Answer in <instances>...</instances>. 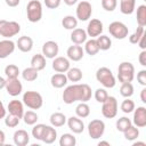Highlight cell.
<instances>
[{
    "label": "cell",
    "mask_w": 146,
    "mask_h": 146,
    "mask_svg": "<svg viewBox=\"0 0 146 146\" xmlns=\"http://www.w3.org/2000/svg\"><path fill=\"white\" fill-rule=\"evenodd\" d=\"M137 81L141 84V86H146V70H141L137 73Z\"/></svg>",
    "instance_id": "c3c4849f"
},
{
    "label": "cell",
    "mask_w": 146,
    "mask_h": 146,
    "mask_svg": "<svg viewBox=\"0 0 146 146\" xmlns=\"http://www.w3.org/2000/svg\"><path fill=\"white\" fill-rule=\"evenodd\" d=\"M22 76H23V79H24L25 81L32 82V81H35V80L38 79V76H39V71H38L36 68L30 66V67H26V68L23 70Z\"/></svg>",
    "instance_id": "f546056e"
},
{
    "label": "cell",
    "mask_w": 146,
    "mask_h": 146,
    "mask_svg": "<svg viewBox=\"0 0 146 146\" xmlns=\"http://www.w3.org/2000/svg\"><path fill=\"white\" fill-rule=\"evenodd\" d=\"M116 6H117V0H102V7L106 11L115 10Z\"/></svg>",
    "instance_id": "bcb514c9"
},
{
    "label": "cell",
    "mask_w": 146,
    "mask_h": 146,
    "mask_svg": "<svg viewBox=\"0 0 146 146\" xmlns=\"http://www.w3.org/2000/svg\"><path fill=\"white\" fill-rule=\"evenodd\" d=\"M70 130L73 133H81L84 130V123L79 116H71L66 120Z\"/></svg>",
    "instance_id": "ac0fdd59"
},
{
    "label": "cell",
    "mask_w": 146,
    "mask_h": 146,
    "mask_svg": "<svg viewBox=\"0 0 146 146\" xmlns=\"http://www.w3.org/2000/svg\"><path fill=\"white\" fill-rule=\"evenodd\" d=\"M137 23L138 26H145L146 25V6L140 5L137 8Z\"/></svg>",
    "instance_id": "8d00e7d4"
},
{
    "label": "cell",
    "mask_w": 146,
    "mask_h": 146,
    "mask_svg": "<svg viewBox=\"0 0 146 146\" xmlns=\"http://www.w3.org/2000/svg\"><path fill=\"white\" fill-rule=\"evenodd\" d=\"M91 14H92V7L89 1L83 0L78 3L76 9H75L76 19H79L81 22H86L91 17Z\"/></svg>",
    "instance_id": "30bf717a"
},
{
    "label": "cell",
    "mask_w": 146,
    "mask_h": 146,
    "mask_svg": "<svg viewBox=\"0 0 146 146\" xmlns=\"http://www.w3.org/2000/svg\"><path fill=\"white\" fill-rule=\"evenodd\" d=\"M19 1L21 0H5L6 5L9 7H17L19 5Z\"/></svg>",
    "instance_id": "f907efd6"
},
{
    "label": "cell",
    "mask_w": 146,
    "mask_h": 146,
    "mask_svg": "<svg viewBox=\"0 0 146 146\" xmlns=\"http://www.w3.org/2000/svg\"><path fill=\"white\" fill-rule=\"evenodd\" d=\"M92 96L91 88L86 83H74L67 86L63 91V100L65 104L70 105L75 102H84L90 100Z\"/></svg>",
    "instance_id": "6da1fadb"
},
{
    "label": "cell",
    "mask_w": 146,
    "mask_h": 146,
    "mask_svg": "<svg viewBox=\"0 0 146 146\" xmlns=\"http://www.w3.org/2000/svg\"><path fill=\"white\" fill-rule=\"evenodd\" d=\"M137 46H139L143 50H145L146 49V46H145V33L141 35V38L139 39V41L137 42Z\"/></svg>",
    "instance_id": "816d5d0a"
},
{
    "label": "cell",
    "mask_w": 146,
    "mask_h": 146,
    "mask_svg": "<svg viewBox=\"0 0 146 146\" xmlns=\"http://www.w3.org/2000/svg\"><path fill=\"white\" fill-rule=\"evenodd\" d=\"M108 32L113 38L119 39V40H123L128 36L129 29L127 27V25L124 23L119 22V21H114L108 25Z\"/></svg>",
    "instance_id": "ba28073f"
},
{
    "label": "cell",
    "mask_w": 146,
    "mask_h": 146,
    "mask_svg": "<svg viewBox=\"0 0 146 146\" xmlns=\"http://www.w3.org/2000/svg\"><path fill=\"white\" fill-rule=\"evenodd\" d=\"M137 145H141V146H146V144L144 141H136L133 143V146H137Z\"/></svg>",
    "instance_id": "91938a15"
},
{
    "label": "cell",
    "mask_w": 146,
    "mask_h": 146,
    "mask_svg": "<svg viewBox=\"0 0 146 146\" xmlns=\"http://www.w3.org/2000/svg\"><path fill=\"white\" fill-rule=\"evenodd\" d=\"M58 51H59V47H58V43L56 41L49 40L42 44V55L46 58L54 59L58 55Z\"/></svg>",
    "instance_id": "7c38bea8"
},
{
    "label": "cell",
    "mask_w": 146,
    "mask_h": 146,
    "mask_svg": "<svg viewBox=\"0 0 146 146\" xmlns=\"http://www.w3.org/2000/svg\"><path fill=\"white\" fill-rule=\"evenodd\" d=\"M62 25L64 29L66 30H74L75 27H78V19L76 17L72 16V15H67V16H64L63 19H62Z\"/></svg>",
    "instance_id": "1f68e13d"
},
{
    "label": "cell",
    "mask_w": 146,
    "mask_h": 146,
    "mask_svg": "<svg viewBox=\"0 0 146 146\" xmlns=\"http://www.w3.org/2000/svg\"><path fill=\"white\" fill-rule=\"evenodd\" d=\"M8 112L13 115H16L18 116L19 119L23 117V114H24V106H23V102L18 100V99H13L9 102L8 104V107H7Z\"/></svg>",
    "instance_id": "d6986e66"
},
{
    "label": "cell",
    "mask_w": 146,
    "mask_h": 146,
    "mask_svg": "<svg viewBox=\"0 0 146 146\" xmlns=\"http://www.w3.org/2000/svg\"><path fill=\"white\" fill-rule=\"evenodd\" d=\"M6 86V79H3L2 76H0V90L3 89Z\"/></svg>",
    "instance_id": "6f0895ef"
},
{
    "label": "cell",
    "mask_w": 146,
    "mask_h": 146,
    "mask_svg": "<svg viewBox=\"0 0 146 146\" xmlns=\"http://www.w3.org/2000/svg\"><path fill=\"white\" fill-rule=\"evenodd\" d=\"M131 122L137 128H144L146 125V108L144 106H138L137 108L135 107L133 117Z\"/></svg>",
    "instance_id": "5bb4252c"
},
{
    "label": "cell",
    "mask_w": 146,
    "mask_h": 146,
    "mask_svg": "<svg viewBox=\"0 0 146 146\" xmlns=\"http://www.w3.org/2000/svg\"><path fill=\"white\" fill-rule=\"evenodd\" d=\"M87 38H88L87 32L83 29L75 27L71 32V41L74 44H82V43H84L87 41Z\"/></svg>",
    "instance_id": "44dd1931"
},
{
    "label": "cell",
    "mask_w": 146,
    "mask_h": 146,
    "mask_svg": "<svg viewBox=\"0 0 146 146\" xmlns=\"http://www.w3.org/2000/svg\"><path fill=\"white\" fill-rule=\"evenodd\" d=\"M16 47L22 52H29L33 48V40H32V38L27 36V35L19 36L18 40H17V42H16Z\"/></svg>",
    "instance_id": "7402d4cb"
},
{
    "label": "cell",
    "mask_w": 146,
    "mask_h": 146,
    "mask_svg": "<svg viewBox=\"0 0 146 146\" xmlns=\"http://www.w3.org/2000/svg\"><path fill=\"white\" fill-rule=\"evenodd\" d=\"M94 96H95V99H96L98 103H104V102L106 100V98L108 97V94H107L106 89H104V88H98V89H96Z\"/></svg>",
    "instance_id": "f6af8a7d"
},
{
    "label": "cell",
    "mask_w": 146,
    "mask_h": 146,
    "mask_svg": "<svg viewBox=\"0 0 146 146\" xmlns=\"http://www.w3.org/2000/svg\"><path fill=\"white\" fill-rule=\"evenodd\" d=\"M140 99L143 103H146V88H143L140 91Z\"/></svg>",
    "instance_id": "db71d44e"
},
{
    "label": "cell",
    "mask_w": 146,
    "mask_h": 146,
    "mask_svg": "<svg viewBox=\"0 0 146 146\" xmlns=\"http://www.w3.org/2000/svg\"><path fill=\"white\" fill-rule=\"evenodd\" d=\"M75 114L80 119L88 117L89 114H90V107H89V105L87 103H84V102H80V104H78V106L75 107Z\"/></svg>",
    "instance_id": "4dcf8cb0"
},
{
    "label": "cell",
    "mask_w": 146,
    "mask_h": 146,
    "mask_svg": "<svg viewBox=\"0 0 146 146\" xmlns=\"http://www.w3.org/2000/svg\"><path fill=\"white\" fill-rule=\"evenodd\" d=\"M62 0H44V5L49 9H56L59 7Z\"/></svg>",
    "instance_id": "7dc6e473"
},
{
    "label": "cell",
    "mask_w": 146,
    "mask_h": 146,
    "mask_svg": "<svg viewBox=\"0 0 146 146\" xmlns=\"http://www.w3.org/2000/svg\"><path fill=\"white\" fill-rule=\"evenodd\" d=\"M46 128V124L43 123H38V124H34V127L32 128V137L38 139V140H41L42 138V133H43V130Z\"/></svg>",
    "instance_id": "b9f144b4"
},
{
    "label": "cell",
    "mask_w": 146,
    "mask_h": 146,
    "mask_svg": "<svg viewBox=\"0 0 146 146\" xmlns=\"http://www.w3.org/2000/svg\"><path fill=\"white\" fill-rule=\"evenodd\" d=\"M31 66L38 71H42L46 67V57L42 54H35L31 58Z\"/></svg>",
    "instance_id": "4316f807"
},
{
    "label": "cell",
    "mask_w": 146,
    "mask_h": 146,
    "mask_svg": "<svg viewBox=\"0 0 146 146\" xmlns=\"http://www.w3.org/2000/svg\"><path fill=\"white\" fill-rule=\"evenodd\" d=\"M67 76H66V74H64V73H55L51 78H50V83H51V86L54 87V88H56V89H60V88H63V87H65L66 84H67Z\"/></svg>",
    "instance_id": "cb8c5ba5"
},
{
    "label": "cell",
    "mask_w": 146,
    "mask_h": 146,
    "mask_svg": "<svg viewBox=\"0 0 146 146\" xmlns=\"http://www.w3.org/2000/svg\"><path fill=\"white\" fill-rule=\"evenodd\" d=\"M21 31V25L15 21L0 19V35L5 39H10L17 35Z\"/></svg>",
    "instance_id": "277c9868"
},
{
    "label": "cell",
    "mask_w": 146,
    "mask_h": 146,
    "mask_svg": "<svg viewBox=\"0 0 146 146\" xmlns=\"http://www.w3.org/2000/svg\"><path fill=\"white\" fill-rule=\"evenodd\" d=\"M52 70L55 72H58V73H65L70 67H71V64H70V59L66 58V57H63V56H56L52 60Z\"/></svg>",
    "instance_id": "2e32d148"
},
{
    "label": "cell",
    "mask_w": 146,
    "mask_h": 146,
    "mask_svg": "<svg viewBox=\"0 0 146 146\" xmlns=\"http://www.w3.org/2000/svg\"><path fill=\"white\" fill-rule=\"evenodd\" d=\"M97 43H98V47H99V50H108L111 47H112V40L110 39V36L107 35H104V34H100L97 36L96 39Z\"/></svg>",
    "instance_id": "d6a6232c"
},
{
    "label": "cell",
    "mask_w": 146,
    "mask_h": 146,
    "mask_svg": "<svg viewBox=\"0 0 146 146\" xmlns=\"http://www.w3.org/2000/svg\"><path fill=\"white\" fill-rule=\"evenodd\" d=\"M5 141H6V135H5V132L2 130H0V146L3 145Z\"/></svg>",
    "instance_id": "11a10c76"
},
{
    "label": "cell",
    "mask_w": 146,
    "mask_h": 146,
    "mask_svg": "<svg viewBox=\"0 0 146 146\" xmlns=\"http://www.w3.org/2000/svg\"><path fill=\"white\" fill-rule=\"evenodd\" d=\"M5 124L8 128H16L19 124V117L9 113L8 115L5 116Z\"/></svg>",
    "instance_id": "ee69618b"
},
{
    "label": "cell",
    "mask_w": 146,
    "mask_h": 146,
    "mask_svg": "<svg viewBox=\"0 0 146 146\" xmlns=\"http://www.w3.org/2000/svg\"><path fill=\"white\" fill-rule=\"evenodd\" d=\"M84 52H87L89 56H95L98 51H99V47H98V43L96 41V39L91 38L90 40H87L84 42Z\"/></svg>",
    "instance_id": "f1b7e54d"
},
{
    "label": "cell",
    "mask_w": 146,
    "mask_h": 146,
    "mask_svg": "<svg viewBox=\"0 0 146 146\" xmlns=\"http://www.w3.org/2000/svg\"><path fill=\"white\" fill-rule=\"evenodd\" d=\"M27 19L31 23H38L42 18V5L39 0H30L26 6Z\"/></svg>",
    "instance_id": "5b68a950"
},
{
    "label": "cell",
    "mask_w": 146,
    "mask_h": 146,
    "mask_svg": "<svg viewBox=\"0 0 146 146\" xmlns=\"http://www.w3.org/2000/svg\"><path fill=\"white\" fill-rule=\"evenodd\" d=\"M14 143L17 146H26L30 143V135L24 129H18L14 132Z\"/></svg>",
    "instance_id": "ffe728a7"
},
{
    "label": "cell",
    "mask_w": 146,
    "mask_h": 146,
    "mask_svg": "<svg viewBox=\"0 0 146 146\" xmlns=\"http://www.w3.org/2000/svg\"><path fill=\"white\" fill-rule=\"evenodd\" d=\"M98 145L100 146V145H107V146H110V143L108 141H105V140H100L99 143H98Z\"/></svg>",
    "instance_id": "680465c9"
},
{
    "label": "cell",
    "mask_w": 146,
    "mask_h": 146,
    "mask_svg": "<svg viewBox=\"0 0 146 146\" xmlns=\"http://www.w3.org/2000/svg\"><path fill=\"white\" fill-rule=\"evenodd\" d=\"M105 132V123L99 119L91 120L88 124V133L92 139H99Z\"/></svg>",
    "instance_id": "9c48e42d"
},
{
    "label": "cell",
    "mask_w": 146,
    "mask_h": 146,
    "mask_svg": "<svg viewBox=\"0 0 146 146\" xmlns=\"http://www.w3.org/2000/svg\"><path fill=\"white\" fill-rule=\"evenodd\" d=\"M135 107H136V105H135L133 100H131V99H129V98H125V99L121 103V110H122V112L125 113V114H129V113L133 112Z\"/></svg>",
    "instance_id": "60d3db41"
},
{
    "label": "cell",
    "mask_w": 146,
    "mask_h": 146,
    "mask_svg": "<svg viewBox=\"0 0 146 146\" xmlns=\"http://www.w3.org/2000/svg\"><path fill=\"white\" fill-rule=\"evenodd\" d=\"M57 138V131L55 129V127L52 125H46L43 133H42V138L41 140L44 144H52Z\"/></svg>",
    "instance_id": "603a6c76"
},
{
    "label": "cell",
    "mask_w": 146,
    "mask_h": 146,
    "mask_svg": "<svg viewBox=\"0 0 146 146\" xmlns=\"http://www.w3.org/2000/svg\"><path fill=\"white\" fill-rule=\"evenodd\" d=\"M22 100H23V104L31 110H39L43 105V98L41 94H39L38 91H32V90L25 91L23 94Z\"/></svg>",
    "instance_id": "3957f363"
},
{
    "label": "cell",
    "mask_w": 146,
    "mask_h": 146,
    "mask_svg": "<svg viewBox=\"0 0 146 146\" xmlns=\"http://www.w3.org/2000/svg\"><path fill=\"white\" fill-rule=\"evenodd\" d=\"M102 114L106 119H113L117 114V100L113 96H108L104 103H102Z\"/></svg>",
    "instance_id": "52a82bcc"
},
{
    "label": "cell",
    "mask_w": 146,
    "mask_h": 146,
    "mask_svg": "<svg viewBox=\"0 0 146 146\" xmlns=\"http://www.w3.org/2000/svg\"><path fill=\"white\" fill-rule=\"evenodd\" d=\"M135 78V66L130 62H122L117 67V79L121 83L132 82Z\"/></svg>",
    "instance_id": "8992f818"
},
{
    "label": "cell",
    "mask_w": 146,
    "mask_h": 146,
    "mask_svg": "<svg viewBox=\"0 0 146 146\" xmlns=\"http://www.w3.org/2000/svg\"><path fill=\"white\" fill-rule=\"evenodd\" d=\"M145 33V30L143 26H138L136 29V31L129 36V42L132 43V44H137V42L139 41V39L141 38V35Z\"/></svg>",
    "instance_id": "7bdbcfd3"
},
{
    "label": "cell",
    "mask_w": 146,
    "mask_h": 146,
    "mask_svg": "<svg viewBox=\"0 0 146 146\" xmlns=\"http://www.w3.org/2000/svg\"><path fill=\"white\" fill-rule=\"evenodd\" d=\"M120 94L124 98H130L133 95V86L131 82H124L120 87Z\"/></svg>",
    "instance_id": "f35d334b"
},
{
    "label": "cell",
    "mask_w": 146,
    "mask_h": 146,
    "mask_svg": "<svg viewBox=\"0 0 146 146\" xmlns=\"http://www.w3.org/2000/svg\"><path fill=\"white\" fill-rule=\"evenodd\" d=\"M131 124H132V122H131V120H130L129 117H127V116H122V117L117 119L115 125H116L117 131H120V132H124Z\"/></svg>",
    "instance_id": "74e56055"
},
{
    "label": "cell",
    "mask_w": 146,
    "mask_h": 146,
    "mask_svg": "<svg viewBox=\"0 0 146 146\" xmlns=\"http://www.w3.org/2000/svg\"><path fill=\"white\" fill-rule=\"evenodd\" d=\"M66 116L65 114L60 113V112H55L50 115L49 117V121H50V124L55 128H59V127H63L65 123H66Z\"/></svg>",
    "instance_id": "d4e9b609"
},
{
    "label": "cell",
    "mask_w": 146,
    "mask_h": 146,
    "mask_svg": "<svg viewBox=\"0 0 146 146\" xmlns=\"http://www.w3.org/2000/svg\"><path fill=\"white\" fill-rule=\"evenodd\" d=\"M138 60L141 66H146V50H141V52L139 54Z\"/></svg>",
    "instance_id": "681fc988"
},
{
    "label": "cell",
    "mask_w": 146,
    "mask_h": 146,
    "mask_svg": "<svg viewBox=\"0 0 146 146\" xmlns=\"http://www.w3.org/2000/svg\"><path fill=\"white\" fill-rule=\"evenodd\" d=\"M23 119L27 125H34L36 123V121L39 120V116L34 111H27V112H24Z\"/></svg>",
    "instance_id": "ab89813d"
},
{
    "label": "cell",
    "mask_w": 146,
    "mask_h": 146,
    "mask_svg": "<svg viewBox=\"0 0 146 146\" xmlns=\"http://www.w3.org/2000/svg\"><path fill=\"white\" fill-rule=\"evenodd\" d=\"M5 116H6V108H5L3 103L0 100V120L5 119Z\"/></svg>",
    "instance_id": "f5cc1de1"
},
{
    "label": "cell",
    "mask_w": 146,
    "mask_h": 146,
    "mask_svg": "<svg viewBox=\"0 0 146 146\" xmlns=\"http://www.w3.org/2000/svg\"><path fill=\"white\" fill-rule=\"evenodd\" d=\"M19 73H21L19 68L15 64H9L5 67V74H6L7 79H16V78H18Z\"/></svg>",
    "instance_id": "e575fe53"
},
{
    "label": "cell",
    "mask_w": 146,
    "mask_h": 146,
    "mask_svg": "<svg viewBox=\"0 0 146 146\" xmlns=\"http://www.w3.org/2000/svg\"><path fill=\"white\" fill-rule=\"evenodd\" d=\"M96 80L104 87V88H114L116 84L115 76L113 72L108 67H99L96 72Z\"/></svg>",
    "instance_id": "7a4b0ae2"
},
{
    "label": "cell",
    "mask_w": 146,
    "mask_h": 146,
    "mask_svg": "<svg viewBox=\"0 0 146 146\" xmlns=\"http://www.w3.org/2000/svg\"><path fill=\"white\" fill-rule=\"evenodd\" d=\"M66 76H67V80L71 82H79L82 80L83 74L79 67H70L66 71Z\"/></svg>",
    "instance_id": "83f0119b"
},
{
    "label": "cell",
    "mask_w": 146,
    "mask_h": 146,
    "mask_svg": "<svg viewBox=\"0 0 146 146\" xmlns=\"http://www.w3.org/2000/svg\"><path fill=\"white\" fill-rule=\"evenodd\" d=\"M123 135H124V138L127 139V140H129V141H133V140H136L138 137H139V129L136 127V125H130L124 132H123Z\"/></svg>",
    "instance_id": "836d02e7"
},
{
    "label": "cell",
    "mask_w": 146,
    "mask_h": 146,
    "mask_svg": "<svg viewBox=\"0 0 146 146\" xmlns=\"http://www.w3.org/2000/svg\"><path fill=\"white\" fill-rule=\"evenodd\" d=\"M5 89H6V91L8 92L9 96L16 97V96H18V95L22 94V91H23V84L18 80V78H16V79H7L6 80Z\"/></svg>",
    "instance_id": "8fae6325"
},
{
    "label": "cell",
    "mask_w": 146,
    "mask_h": 146,
    "mask_svg": "<svg viewBox=\"0 0 146 146\" xmlns=\"http://www.w3.org/2000/svg\"><path fill=\"white\" fill-rule=\"evenodd\" d=\"M103 23L102 21L97 19V18H92L91 21H89L88 26H87V35L90 38H97L98 35H100L103 33Z\"/></svg>",
    "instance_id": "4fadbf2b"
},
{
    "label": "cell",
    "mask_w": 146,
    "mask_h": 146,
    "mask_svg": "<svg viewBox=\"0 0 146 146\" xmlns=\"http://www.w3.org/2000/svg\"><path fill=\"white\" fill-rule=\"evenodd\" d=\"M66 55H67V58L70 60H73V62H79L83 58L84 56V50L83 48L80 46V44H74V46H70L66 50Z\"/></svg>",
    "instance_id": "e0dca14e"
},
{
    "label": "cell",
    "mask_w": 146,
    "mask_h": 146,
    "mask_svg": "<svg viewBox=\"0 0 146 146\" xmlns=\"http://www.w3.org/2000/svg\"><path fill=\"white\" fill-rule=\"evenodd\" d=\"M136 9V0H120V11L124 15H131Z\"/></svg>",
    "instance_id": "484cf974"
},
{
    "label": "cell",
    "mask_w": 146,
    "mask_h": 146,
    "mask_svg": "<svg viewBox=\"0 0 146 146\" xmlns=\"http://www.w3.org/2000/svg\"><path fill=\"white\" fill-rule=\"evenodd\" d=\"M78 2V0H64V3L67 5V6H73Z\"/></svg>",
    "instance_id": "9f6ffc18"
},
{
    "label": "cell",
    "mask_w": 146,
    "mask_h": 146,
    "mask_svg": "<svg viewBox=\"0 0 146 146\" xmlns=\"http://www.w3.org/2000/svg\"><path fill=\"white\" fill-rule=\"evenodd\" d=\"M16 43L10 39H3L0 41V59L7 58L15 51Z\"/></svg>",
    "instance_id": "9a60e30c"
},
{
    "label": "cell",
    "mask_w": 146,
    "mask_h": 146,
    "mask_svg": "<svg viewBox=\"0 0 146 146\" xmlns=\"http://www.w3.org/2000/svg\"><path fill=\"white\" fill-rule=\"evenodd\" d=\"M76 144V138L72 133H63L59 138L60 146H74Z\"/></svg>",
    "instance_id": "d590c367"
}]
</instances>
